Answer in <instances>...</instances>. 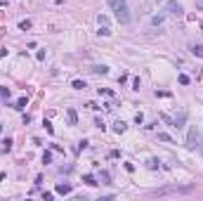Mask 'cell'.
Segmentation results:
<instances>
[{
	"mask_svg": "<svg viewBox=\"0 0 203 201\" xmlns=\"http://www.w3.org/2000/svg\"><path fill=\"white\" fill-rule=\"evenodd\" d=\"M111 12L116 14V19L121 24H130V7H128V0H106Z\"/></svg>",
	"mask_w": 203,
	"mask_h": 201,
	"instance_id": "6da1fadb",
	"label": "cell"
},
{
	"mask_svg": "<svg viewBox=\"0 0 203 201\" xmlns=\"http://www.w3.org/2000/svg\"><path fill=\"white\" fill-rule=\"evenodd\" d=\"M19 28H22V31H28V28H31V21H28V19L19 21Z\"/></svg>",
	"mask_w": 203,
	"mask_h": 201,
	"instance_id": "e0dca14e",
	"label": "cell"
},
{
	"mask_svg": "<svg viewBox=\"0 0 203 201\" xmlns=\"http://www.w3.org/2000/svg\"><path fill=\"white\" fill-rule=\"evenodd\" d=\"M0 132H2V123H0Z\"/></svg>",
	"mask_w": 203,
	"mask_h": 201,
	"instance_id": "83f0119b",
	"label": "cell"
},
{
	"mask_svg": "<svg viewBox=\"0 0 203 201\" xmlns=\"http://www.w3.org/2000/svg\"><path fill=\"white\" fill-rule=\"evenodd\" d=\"M71 85H73L76 90H85V88H87V85H85V80H73Z\"/></svg>",
	"mask_w": 203,
	"mask_h": 201,
	"instance_id": "4fadbf2b",
	"label": "cell"
},
{
	"mask_svg": "<svg viewBox=\"0 0 203 201\" xmlns=\"http://www.w3.org/2000/svg\"><path fill=\"white\" fill-rule=\"evenodd\" d=\"M125 128H128V126H125V121H121V118L113 123V132H118V135H121V132H125Z\"/></svg>",
	"mask_w": 203,
	"mask_h": 201,
	"instance_id": "ba28073f",
	"label": "cell"
},
{
	"mask_svg": "<svg viewBox=\"0 0 203 201\" xmlns=\"http://www.w3.org/2000/svg\"><path fill=\"white\" fill-rule=\"evenodd\" d=\"M26 104H28L26 97H19V100H17V104H14V109H26Z\"/></svg>",
	"mask_w": 203,
	"mask_h": 201,
	"instance_id": "8fae6325",
	"label": "cell"
},
{
	"mask_svg": "<svg viewBox=\"0 0 203 201\" xmlns=\"http://www.w3.org/2000/svg\"><path fill=\"white\" fill-rule=\"evenodd\" d=\"M0 97H2V100H7V97H10V88L0 85Z\"/></svg>",
	"mask_w": 203,
	"mask_h": 201,
	"instance_id": "9a60e30c",
	"label": "cell"
},
{
	"mask_svg": "<svg viewBox=\"0 0 203 201\" xmlns=\"http://www.w3.org/2000/svg\"><path fill=\"white\" fill-rule=\"evenodd\" d=\"M43 126H45V130H47V132H50V135H52V132H54V128H52V123H50V121H45V123H43Z\"/></svg>",
	"mask_w": 203,
	"mask_h": 201,
	"instance_id": "44dd1931",
	"label": "cell"
},
{
	"mask_svg": "<svg viewBox=\"0 0 203 201\" xmlns=\"http://www.w3.org/2000/svg\"><path fill=\"white\" fill-rule=\"evenodd\" d=\"M158 142H172V137L166 135V132H158Z\"/></svg>",
	"mask_w": 203,
	"mask_h": 201,
	"instance_id": "2e32d148",
	"label": "cell"
},
{
	"mask_svg": "<svg viewBox=\"0 0 203 201\" xmlns=\"http://www.w3.org/2000/svg\"><path fill=\"white\" fill-rule=\"evenodd\" d=\"M166 10L170 12V14H175V17L182 14V5L177 3V0H168V3H166Z\"/></svg>",
	"mask_w": 203,
	"mask_h": 201,
	"instance_id": "5b68a950",
	"label": "cell"
},
{
	"mask_svg": "<svg viewBox=\"0 0 203 201\" xmlns=\"http://www.w3.org/2000/svg\"><path fill=\"white\" fill-rule=\"evenodd\" d=\"M149 168H158V161H156V159H149Z\"/></svg>",
	"mask_w": 203,
	"mask_h": 201,
	"instance_id": "d4e9b609",
	"label": "cell"
},
{
	"mask_svg": "<svg viewBox=\"0 0 203 201\" xmlns=\"http://www.w3.org/2000/svg\"><path fill=\"white\" fill-rule=\"evenodd\" d=\"M43 163H45V166L52 163V154H50V152H45V154H43Z\"/></svg>",
	"mask_w": 203,
	"mask_h": 201,
	"instance_id": "ac0fdd59",
	"label": "cell"
},
{
	"mask_svg": "<svg viewBox=\"0 0 203 201\" xmlns=\"http://www.w3.org/2000/svg\"><path fill=\"white\" fill-rule=\"evenodd\" d=\"M135 123H137V126H142V123H144V116H142V114H137V116H135Z\"/></svg>",
	"mask_w": 203,
	"mask_h": 201,
	"instance_id": "7402d4cb",
	"label": "cell"
},
{
	"mask_svg": "<svg viewBox=\"0 0 203 201\" xmlns=\"http://www.w3.org/2000/svg\"><path fill=\"white\" fill-rule=\"evenodd\" d=\"M191 52L196 54V57H203V45H194V48H191Z\"/></svg>",
	"mask_w": 203,
	"mask_h": 201,
	"instance_id": "5bb4252c",
	"label": "cell"
},
{
	"mask_svg": "<svg viewBox=\"0 0 203 201\" xmlns=\"http://www.w3.org/2000/svg\"><path fill=\"white\" fill-rule=\"evenodd\" d=\"M66 118H69V126H76L78 123V114H76V109H66Z\"/></svg>",
	"mask_w": 203,
	"mask_h": 201,
	"instance_id": "8992f818",
	"label": "cell"
},
{
	"mask_svg": "<svg viewBox=\"0 0 203 201\" xmlns=\"http://www.w3.org/2000/svg\"><path fill=\"white\" fill-rule=\"evenodd\" d=\"M187 192H191V187H163V189H156L151 192V196H166V194H187Z\"/></svg>",
	"mask_w": 203,
	"mask_h": 201,
	"instance_id": "3957f363",
	"label": "cell"
},
{
	"mask_svg": "<svg viewBox=\"0 0 203 201\" xmlns=\"http://www.w3.org/2000/svg\"><path fill=\"white\" fill-rule=\"evenodd\" d=\"M95 126H97V128H102V130L106 128V126H104V121H102V118H95Z\"/></svg>",
	"mask_w": 203,
	"mask_h": 201,
	"instance_id": "603a6c76",
	"label": "cell"
},
{
	"mask_svg": "<svg viewBox=\"0 0 203 201\" xmlns=\"http://www.w3.org/2000/svg\"><path fill=\"white\" fill-rule=\"evenodd\" d=\"M99 95H106V97H113V90H109V88H99Z\"/></svg>",
	"mask_w": 203,
	"mask_h": 201,
	"instance_id": "d6986e66",
	"label": "cell"
},
{
	"mask_svg": "<svg viewBox=\"0 0 203 201\" xmlns=\"http://www.w3.org/2000/svg\"><path fill=\"white\" fill-rule=\"evenodd\" d=\"M180 83L182 85H189V76L187 74H180Z\"/></svg>",
	"mask_w": 203,
	"mask_h": 201,
	"instance_id": "ffe728a7",
	"label": "cell"
},
{
	"mask_svg": "<svg viewBox=\"0 0 203 201\" xmlns=\"http://www.w3.org/2000/svg\"><path fill=\"white\" fill-rule=\"evenodd\" d=\"M5 54H7V50H0V57H5Z\"/></svg>",
	"mask_w": 203,
	"mask_h": 201,
	"instance_id": "4316f807",
	"label": "cell"
},
{
	"mask_svg": "<svg viewBox=\"0 0 203 201\" xmlns=\"http://www.w3.org/2000/svg\"><path fill=\"white\" fill-rule=\"evenodd\" d=\"M139 85H142V83H139V78H132V90H139Z\"/></svg>",
	"mask_w": 203,
	"mask_h": 201,
	"instance_id": "cb8c5ba5",
	"label": "cell"
},
{
	"mask_svg": "<svg viewBox=\"0 0 203 201\" xmlns=\"http://www.w3.org/2000/svg\"><path fill=\"white\" fill-rule=\"evenodd\" d=\"M187 147L189 149H201V132H198L196 126H191L189 132H187Z\"/></svg>",
	"mask_w": 203,
	"mask_h": 201,
	"instance_id": "7a4b0ae2",
	"label": "cell"
},
{
	"mask_svg": "<svg viewBox=\"0 0 203 201\" xmlns=\"http://www.w3.org/2000/svg\"><path fill=\"white\" fill-rule=\"evenodd\" d=\"M92 74H102V76H106V74H109V66H92Z\"/></svg>",
	"mask_w": 203,
	"mask_h": 201,
	"instance_id": "30bf717a",
	"label": "cell"
},
{
	"mask_svg": "<svg viewBox=\"0 0 203 201\" xmlns=\"http://www.w3.org/2000/svg\"><path fill=\"white\" fill-rule=\"evenodd\" d=\"M54 189H57V194H71V192H73V187H71V185H64V182H59Z\"/></svg>",
	"mask_w": 203,
	"mask_h": 201,
	"instance_id": "52a82bcc",
	"label": "cell"
},
{
	"mask_svg": "<svg viewBox=\"0 0 203 201\" xmlns=\"http://www.w3.org/2000/svg\"><path fill=\"white\" fill-rule=\"evenodd\" d=\"M196 5H198V10H203V0H196Z\"/></svg>",
	"mask_w": 203,
	"mask_h": 201,
	"instance_id": "484cf974",
	"label": "cell"
},
{
	"mask_svg": "<svg viewBox=\"0 0 203 201\" xmlns=\"http://www.w3.org/2000/svg\"><path fill=\"white\" fill-rule=\"evenodd\" d=\"M97 24H99V36H111V28H109V19L104 14L97 17Z\"/></svg>",
	"mask_w": 203,
	"mask_h": 201,
	"instance_id": "277c9868",
	"label": "cell"
},
{
	"mask_svg": "<svg viewBox=\"0 0 203 201\" xmlns=\"http://www.w3.org/2000/svg\"><path fill=\"white\" fill-rule=\"evenodd\" d=\"M201 149H203V144H201Z\"/></svg>",
	"mask_w": 203,
	"mask_h": 201,
	"instance_id": "f1b7e54d",
	"label": "cell"
},
{
	"mask_svg": "<svg viewBox=\"0 0 203 201\" xmlns=\"http://www.w3.org/2000/svg\"><path fill=\"white\" fill-rule=\"evenodd\" d=\"M83 182L85 185H90V187H95V185H99V182L95 180V175H83Z\"/></svg>",
	"mask_w": 203,
	"mask_h": 201,
	"instance_id": "9c48e42d",
	"label": "cell"
},
{
	"mask_svg": "<svg viewBox=\"0 0 203 201\" xmlns=\"http://www.w3.org/2000/svg\"><path fill=\"white\" fill-rule=\"evenodd\" d=\"M12 149V140L7 137V140H2V144H0V152H10Z\"/></svg>",
	"mask_w": 203,
	"mask_h": 201,
	"instance_id": "7c38bea8",
	"label": "cell"
}]
</instances>
